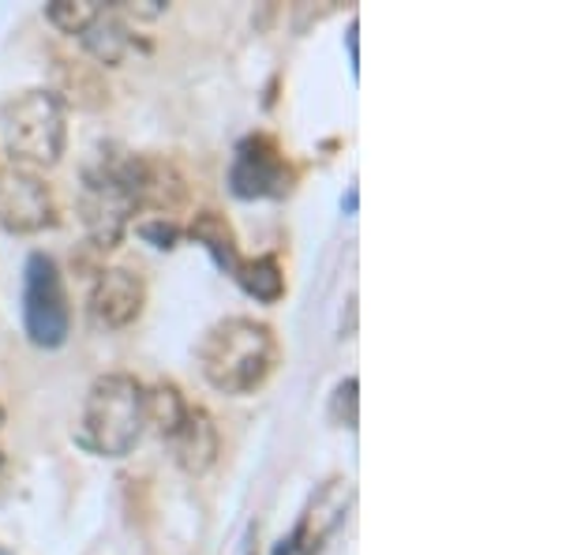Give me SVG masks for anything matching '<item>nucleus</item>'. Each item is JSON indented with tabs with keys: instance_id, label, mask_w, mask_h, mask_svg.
<instances>
[{
	"instance_id": "f257e3e1",
	"label": "nucleus",
	"mask_w": 562,
	"mask_h": 555,
	"mask_svg": "<svg viewBox=\"0 0 562 555\" xmlns=\"http://www.w3.org/2000/svg\"><path fill=\"white\" fill-rule=\"evenodd\" d=\"M143 177H147V158L124 147H102L83 169L79 218L94 248L109 252L124 241L132 214L143 207Z\"/></svg>"
},
{
	"instance_id": "f03ea898",
	"label": "nucleus",
	"mask_w": 562,
	"mask_h": 555,
	"mask_svg": "<svg viewBox=\"0 0 562 555\" xmlns=\"http://www.w3.org/2000/svg\"><path fill=\"white\" fill-rule=\"evenodd\" d=\"M278 368V338L267 323L229 315L199 342V371L222 395H251Z\"/></svg>"
},
{
	"instance_id": "7ed1b4c3",
	"label": "nucleus",
	"mask_w": 562,
	"mask_h": 555,
	"mask_svg": "<svg viewBox=\"0 0 562 555\" xmlns=\"http://www.w3.org/2000/svg\"><path fill=\"white\" fill-rule=\"evenodd\" d=\"M147 428V390L128 371H105L90 384L79 440L102 458H124Z\"/></svg>"
},
{
	"instance_id": "20e7f679",
	"label": "nucleus",
	"mask_w": 562,
	"mask_h": 555,
	"mask_svg": "<svg viewBox=\"0 0 562 555\" xmlns=\"http://www.w3.org/2000/svg\"><path fill=\"white\" fill-rule=\"evenodd\" d=\"M0 135L12 166L49 169L68 147V109L53 87H26L0 106Z\"/></svg>"
},
{
	"instance_id": "39448f33",
	"label": "nucleus",
	"mask_w": 562,
	"mask_h": 555,
	"mask_svg": "<svg viewBox=\"0 0 562 555\" xmlns=\"http://www.w3.org/2000/svg\"><path fill=\"white\" fill-rule=\"evenodd\" d=\"M23 331L38 349H60L71 334V297L57 259L31 252L23 267Z\"/></svg>"
},
{
	"instance_id": "423d86ee",
	"label": "nucleus",
	"mask_w": 562,
	"mask_h": 555,
	"mask_svg": "<svg viewBox=\"0 0 562 555\" xmlns=\"http://www.w3.org/2000/svg\"><path fill=\"white\" fill-rule=\"evenodd\" d=\"M296 185V169L274 135L256 132L240 140L229 166V192L237 199H285Z\"/></svg>"
},
{
	"instance_id": "0eeeda50",
	"label": "nucleus",
	"mask_w": 562,
	"mask_h": 555,
	"mask_svg": "<svg viewBox=\"0 0 562 555\" xmlns=\"http://www.w3.org/2000/svg\"><path fill=\"white\" fill-rule=\"evenodd\" d=\"M60 222L57 196L34 169L8 166L0 169V230L15 236L45 233Z\"/></svg>"
},
{
	"instance_id": "6e6552de",
	"label": "nucleus",
	"mask_w": 562,
	"mask_h": 555,
	"mask_svg": "<svg viewBox=\"0 0 562 555\" xmlns=\"http://www.w3.org/2000/svg\"><path fill=\"white\" fill-rule=\"evenodd\" d=\"M352 499H357V488H352L349 477L323 480V485L315 488V496L307 499L301 522H296V530H293L296 555H319L326 548V541L346 525Z\"/></svg>"
},
{
	"instance_id": "1a4fd4ad",
	"label": "nucleus",
	"mask_w": 562,
	"mask_h": 555,
	"mask_svg": "<svg viewBox=\"0 0 562 555\" xmlns=\"http://www.w3.org/2000/svg\"><path fill=\"white\" fill-rule=\"evenodd\" d=\"M143 304H147V281H143L139 270L132 267H105L98 270V281L90 289V312L102 326H132L143 315Z\"/></svg>"
},
{
	"instance_id": "9d476101",
	"label": "nucleus",
	"mask_w": 562,
	"mask_h": 555,
	"mask_svg": "<svg viewBox=\"0 0 562 555\" xmlns=\"http://www.w3.org/2000/svg\"><path fill=\"white\" fill-rule=\"evenodd\" d=\"M169 447H173V462L180 469L192 473V477H203L217 462V451H222V435H217L214 417L203 406H188L184 424L177 428Z\"/></svg>"
},
{
	"instance_id": "9b49d317",
	"label": "nucleus",
	"mask_w": 562,
	"mask_h": 555,
	"mask_svg": "<svg viewBox=\"0 0 562 555\" xmlns=\"http://www.w3.org/2000/svg\"><path fill=\"white\" fill-rule=\"evenodd\" d=\"M188 236H192L195 244H203L206 252H211V259L217 267L225 270V275H237L240 270V244H237V233H233L229 218L217 214V211H199L192 222H188Z\"/></svg>"
},
{
	"instance_id": "f8f14e48",
	"label": "nucleus",
	"mask_w": 562,
	"mask_h": 555,
	"mask_svg": "<svg viewBox=\"0 0 562 555\" xmlns=\"http://www.w3.org/2000/svg\"><path fill=\"white\" fill-rule=\"evenodd\" d=\"M53 95L76 109H102L109 106V87L98 65H83V60H60L57 65V90Z\"/></svg>"
},
{
	"instance_id": "ddd939ff",
	"label": "nucleus",
	"mask_w": 562,
	"mask_h": 555,
	"mask_svg": "<svg viewBox=\"0 0 562 555\" xmlns=\"http://www.w3.org/2000/svg\"><path fill=\"white\" fill-rule=\"evenodd\" d=\"M79 38H83V49L90 53V57L105 68L121 65L124 53L132 49V34H128V26H124L121 12H116V8H105V4Z\"/></svg>"
},
{
	"instance_id": "4468645a",
	"label": "nucleus",
	"mask_w": 562,
	"mask_h": 555,
	"mask_svg": "<svg viewBox=\"0 0 562 555\" xmlns=\"http://www.w3.org/2000/svg\"><path fill=\"white\" fill-rule=\"evenodd\" d=\"M233 278H237V286L248 297H256L259 304H278V300L285 297V270H281L278 256L244 259Z\"/></svg>"
},
{
	"instance_id": "2eb2a0df",
	"label": "nucleus",
	"mask_w": 562,
	"mask_h": 555,
	"mask_svg": "<svg viewBox=\"0 0 562 555\" xmlns=\"http://www.w3.org/2000/svg\"><path fill=\"white\" fill-rule=\"evenodd\" d=\"M188 417V398L180 395L177 384H154L147 390V424L154 428V432L161 435V440H173L177 428L184 424Z\"/></svg>"
},
{
	"instance_id": "dca6fc26",
	"label": "nucleus",
	"mask_w": 562,
	"mask_h": 555,
	"mask_svg": "<svg viewBox=\"0 0 562 555\" xmlns=\"http://www.w3.org/2000/svg\"><path fill=\"white\" fill-rule=\"evenodd\" d=\"M98 12H102V4H90V0H53V4H45V20L60 34H83Z\"/></svg>"
},
{
	"instance_id": "f3484780",
	"label": "nucleus",
	"mask_w": 562,
	"mask_h": 555,
	"mask_svg": "<svg viewBox=\"0 0 562 555\" xmlns=\"http://www.w3.org/2000/svg\"><path fill=\"white\" fill-rule=\"evenodd\" d=\"M357 390L360 384L357 379H341L338 390H334V398H330V421L334 424H341V428H357L360 421V413H357V406H360V398H357Z\"/></svg>"
},
{
	"instance_id": "a211bd4d",
	"label": "nucleus",
	"mask_w": 562,
	"mask_h": 555,
	"mask_svg": "<svg viewBox=\"0 0 562 555\" xmlns=\"http://www.w3.org/2000/svg\"><path fill=\"white\" fill-rule=\"evenodd\" d=\"M135 233H139L143 241H150L154 248H161V252L177 248L180 236H184V230H180L173 218H166V214H154V218H147V222H139V225H135Z\"/></svg>"
},
{
	"instance_id": "6ab92c4d",
	"label": "nucleus",
	"mask_w": 562,
	"mask_h": 555,
	"mask_svg": "<svg viewBox=\"0 0 562 555\" xmlns=\"http://www.w3.org/2000/svg\"><path fill=\"white\" fill-rule=\"evenodd\" d=\"M166 0H143V4H132V0H121L116 4V12H124V15H132V20H158L161 12H166Z\"/></svg>"
},
{
	"instance_id": "aec40b11",
	"label": "nucleus",
	"mask_w": 562,
	"mask_h": 555,
	"mask_svg": "<svg viewBox=\"0 0 562 555\" xmlns=\"http://www.w3.org/2000/svg\"><path fill=\"white\" fill-rule=\"evenodd\" d=\"M346 42H349V60H352V71H357V68H360V53H357V23H349Z\"/></svg>"
},
{
	"instance_id": "412c9836",
	"label": "nucleus",
	"mask_w": 562,
	"mask_h": 555,
	"mask_svg": "<svg viewBox=\"0 0 562 555\" xmlns=\"http://www.w3.org/2000/svg\"><path fill=\"white\" fill-rule=\"evenodd\" d=\"M0 428H4V406H0Z\"/></svg>"
},
{
	"instance_id": "4be33fe9",
	"label": "nucleus",
	"mask_w": 562,
	"mask_h": 555,
	"mask_svg": "<svg viewBox=\"0 0 562 555\" xmlns=\"http://www.w3.org/2000/svg\"><path fill=\"white\" fill-rule=\"evenodd\" d=\"M0 473H4V454H0Z\"/></svg>"
}]
</instances>
